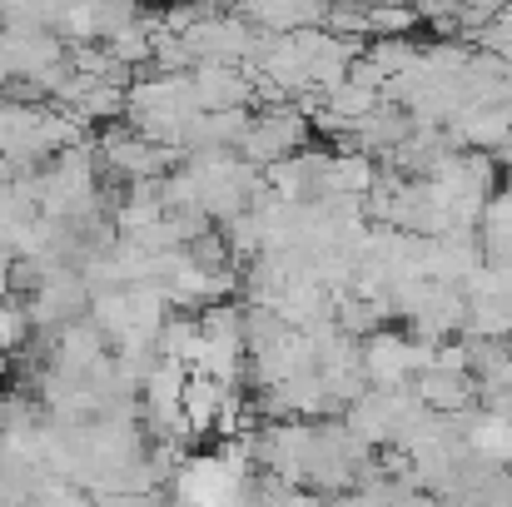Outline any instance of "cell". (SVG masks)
Listing matches in <instances>:
<instances>
[{"mask_svg": "<svg viewBox=\"0 0 512 507\" xmlns=\"http://www.w3.org/2000/svg\"><path fill=\"white\" fill-rule=\"evenodd\" d=\"M413 398L423 413H438V418H453V413H468V403L478 398V383L473 373H438V368H423L408 378Z\"/></svg>", "mask_w": 512, "mask_h": 507, "instance_id": "obj_1", "label": "cell"}, {"mask_svg": "<svg viewBox=\"0 0 512 507\" xmlns=\"http://www.w3.org/2000/svg\"><path fill=\"white\" fill-rule=\"evenodd\" d=\"M70 115H75L80 125H90V120H120V115H125V90H115V85H100V80H95V85L85 90V100H80Z\"/></svg>", "mask_w": 512, "mask_h": 507, "instance_id": "obj_2", "label": "cell"}, {"mask_svg": "<svg viewBox=\"0 0 512 507\" xmlns=\"http://www.w3.org/2000/svg\"><path fill=\"white\" fill-rule=\"evenodd\" d=\"M30 343V314L20 299H0V353H15Z\"/></svg>", "mask_w": 512, "mask_h": 507, "instance_id": "obj_3", "label": "cell"}, {"mask_svg": "<svg viewBox=\"0 0 512 507\" xmlns=\"http://www.w3.org/2000/svg\"><path fill=\"white\" fill-rule=\"evenodd\" d=\"M0 299H10V249H0Z\"/></svg>", "mask_w": 512, "mask_h": 507, "instance_id": "obj_4", "label": "cell"}, {"mask_svg": "<svg viewBox=\"0 0 512 507\" xmlns=\"http://www.w3.org/2000/svg\"><path fill=\"white\" fill-rule=\"evenodd\" d=\"M0 378H5V353H0Z\"/></svg>", "mask_w": 512, "mask_h": 507, "instance_id": "obj_5", "label": "cell"}]
</instances>
